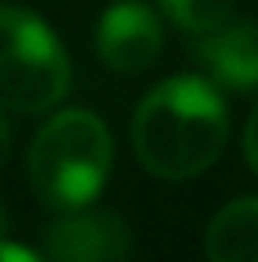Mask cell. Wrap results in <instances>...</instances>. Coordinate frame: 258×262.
Listing matches in <instances>:
<instances>
[{"instance_id":"cell-1","label":"cell","mask_w":258,"mask_h":262,"mask_svg":"<svg viewBox=\"0 0 258 262\" xmlns=\"http://www.w3.org/2000/svg\"><path fill=\"white\" fill-rule=\"evenodd\" d=\"M228 106L201 76H171L137 106L133 148L159 179H194L224 152Z\"/></svg>"},{"instance_id":"cell-2","label":"cell","mask_w":258,"mask_h":262,"mask_svg":"<svg viewBox=\"0 0 258 262\" xmlns=\"http://www.w3.org/2000/svg\"><path fill=\"white\" fill-rule=\"evenodd\" d=\"M110 164L114 141L103 118L87 111H65L50 118L27 152V175L34 194L57 213L91 205L110 179Z\"/></svg>"},{"instance_id":"cell-3","label":"cell","mask_w":258,"mask_h":262,"mask_svg":"<svg viewBox=\"0 0 258 262\" xmlns=\"http://www.w3.org/2000/svg\"><path fill=\"white\" fill-rule=\"evenodd\" d=\"M68 53L38 15L0 8V106L42 114L68 92Z\"/></svg>"},{"instance_id":"cell-4","label":"cell","mask_w":258,"mask_h":262,"mask_svg":"<svg viewBox=\"0 0 258 262\" xmlns=\"http://www.w3.org/2000/svg\"><path fill=\"white\" fill-rule=\"evenodd\" d=\"M50 262H122L129 255V228L106 209H65L46 232Z\"/></svg>"},{"instance_id":"cell-5","label":"cell","mask_w":258,"mask_h":262,"mask_svg":"<svg viewBox=\"0 0 258 262\" xmlns=\"http://www.w3.org/2000/svg\"><path fill=\"white\" fill-rule=\"evenodd\" d=\"M99 57L118 72H145L163 50V27L156 12L140 0H118L106 8L95 34Z\"/></svg>"},{"instance_id":"cell-6","label":"cell","mask_w":258,"mask_h":262,"mask_svg":"<svg viewBox=\"0 0 258 262\" xmlns=\"http://www.w3.org/2000/svg\"><path fill=\"white\" fill-rule=\"evenodd\" d=\"M198 61L228 92L258 88V23H220L198 42Z\"/></svg>"},{"instance_id":"cell-7","label":"cell","mask_w":258,"mask_h":262,"mask_svg":"<svg viewBox=\"0 0 258 262\" xmlns=\"http://www.w3.org/2000/svg\"><path fill=\"white\" fill-rule=\"evenodd\" d=\"M205 255L209 262H258V198H239L213 216Z\"/></svg>"},{"instance_id":"cell-8","label":"cell","mask_w":258,"mask_h":262,"mask_svg":"<svg viewBox=\"0 0 258 262\" xmlns=\"http://www.w3.org/2000/svg\"><path fill=\"white\" fill-rule=\"evenodd\" d=\"M163 12L171 15L182 31H194V34H205L213 27H220L232 15V4L236 0H159Z\"/></svg>"},{"instance_id":"cell-9","label":"cell","mask_w":258,"mask_h":262,"mask_svg":"<svg viewBox=\"0 0 258 262\" xmlns=\"http://www.w3.org/2000/svg\"><path fill=\"white\" fill-rule=\"evenodd\" d=\"M243 152H247V164L258 171V106L251 114V122H247V133H243Z\"/></svg>"},{"instance_id":"cell-10","label":"cell","mask_w":258,"mask_h":262,"mask_svg":"<svg viewBox=\"0 0 258 262\" xmlns=\"http://www.w3.org/2000/svg\"><path fill=\"white\" fill-rule=\"evenodd\" d=\"M0 262H42L34 251H27L23 243H8V239H0Z\"/></svg>"},{"instance_id":"cell-11","label":"cell","mask_w":258,"mask_h":262,"mask_svg":"<svg viewBox=\"0 0 258 262\" xmlns=\"http://www.w3.org/2000/svg\"><path fill=\"white\" fill-rule=\"evenodd\" d=\"M8 148H12V133H8V122H4V114H0V167L8 164Z\"/></svg>"},{"instance_id":"cell-12","label":"cell","mask_w":258,"mask_h":262,"mask_svg":"<svg viewBox=\"0 0 258 262\" xmlns=\"http://www.w3.org/2000/svg\"><path fill=\"white\" fill-rule=\"evenodd\" d=\"M4 232H8V213H4V205H0V239H4Z\"/></svg>"}]
</instances>
